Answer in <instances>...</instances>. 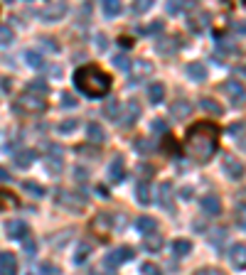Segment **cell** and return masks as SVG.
<instances>
[{"instance_id": "6da1fadb", "label": "cell", "mask_w": 246, "mask_h": 275, "mask_svg": "<svg viewBox=\"0 0 246 275\" xmlns=\"http://www.w3.org/2000/svg\"><path fill=\"white\" fill-rule=\"evenodd\" d=\"M217 135L219 130L212 123H197L187 130V152L197 160V162H209L217 152Z\"/></svg>"}, {"instance_id": "7a4b0ae2", "label": "cell", "mask_w": 246, "mask_h": 275, "mask_svg": "<svg viewBox=\"0 0 246 275\" xmlns=\"http://www.w3.org/2000/svg\"><path fill=\"white\" fill-rule=\"evenodd\" d=\"M74 84L79 86V91H84L86 96H104V93L111 89L109 74L104 72V69H99V67H94V64L76 69Z\"/></svg>"}, {"instance_id": "3957f363", "label": "cell", "mask_w": 246, "mask_h": 275, "mask_svg": "<svg viewBox=\"0 0 246 275\" xmlns=\"http://www.w3.org/2000/svg\"><path fill=\"white\" fill-rule=\"evenodd\" d=\"M44 108H47L44 98L30 96V93H22L18 98V103H15V111H18V113H30V116H37V113H42Z\"/></svg>"}, {"instance_id": "277c9868", "label": "cell", "mask_w": 246, "mask_h": 275, "mask_svg": "<svg viewBox=\"0 0 246 275\" xmlns=\"http://www.w3.org/2000/svg\"><path fill=\"white\" fill-rule=\"evenodd\" d=\"M67 3H47L42 10H39V20L42 22H47V25H52V22H59V20L67 15Z\"/></svg>"}, {"instance_id": "5b68a950", "label": "cell", "mask_w": 246, "mask_h": 275, "mask_svg": "<svg viewBox=\"0 0 246 275\" xmlns=\"http://www.w3.org/2000/svg\"><path fill=\"white\" fill-rule=\"evenodd\" d=\"M133 258V248L128 246H121V248H114V251H109L106 258H104V265L106 268H118V265H123V263H128Z\"/></svg>"}, {"instance_id": "8992f818", "label": "cell", "mask_w": 246, "mask_h": 275, "mask_svg": "<svg viewBox=\"0 0 246 275\" xmlns=\"http://www.w3.org/2000/svg\"><path fill=\"white\" fill-rule=\"evenodd\" d=\"M222 167H224V172H227L229 180H241L246 172V167L241 160H236L234 155H224L222 157Z\"/></svg>"}, {"instance_id": "52a82bcc", "label": "cell", "mask_w": 246, "mask_h": 275, "mask_svg": "<svg viewBox=\"0 0 246 275\" xmlns=\"http://www.w3.org/2000/svg\"><path fill=\"white\" fill-rule=\"evenodd\" d=\"M180 47H182V39H180V37H160V39L155 42V52L163 57L175 54Z\"/></svg>"}, {"instance_id": "ba28073f", "label": "cell", "mask_w": 246, "mask_h": 275, "mask_svg": "<svg viewBox=\"0 0 246 275\" xmlns=\"http://www.w3.org/2000/svg\"><path fill=\"white\" fill-rule=\"evenodd\" d=\"M224 93L229 96V101L234 106H241L246 98V89L241 86V81H234V79H229L227 84H224Z\"/></svg>"}, {"instance_id": "9c48e42d", "label": "cell", "mask_w": 246, "mask_h": 275, "mask_svg": "<svg viewBox=\"0 0 246 275\" xmlns=\"http://www.w3.org/2000/svg\"><path fill=\"white\" fill-rule=\"evenodd\" d=\"M140 113H143V111H140V103H138V101H128V103H126V111H121V118H118V121H121L123 128H131L133 123L140 118Z\"/></svg>"}, {"instance_id": "30bf717a", "label": "cell", "mask_w": 246, "mask_h": 275, "mask_svg": "<svg viewBox=\"0 0 246 275\" xmlns=\"http://www.w3.org/2000/svg\"><path fill=\"white\" fill-rule=\"evenodd\" d=\"M123 177H126V160L121 155H116L114 160H111V165H109V180L114 184H118V182H123Z\"/></svg>"}, {"instance_id": "8fae6325", "label": "cell", "mask_w": 246, "mask_h": 275, "mask_svg": "<svg viewBox=\"0 0 246 275\" xmlns=\"http://www.w3.org/2000/svg\"><path fill=\"white\" fill-rule=\"evenodd\" d=\"M27 234H30V229H27V224L22 219H13L8 221V236L13 241H25L27 239Z\"/></svg>"}, {"instance_id": "7c38bea8", "label": "cell", "mask_w": 246, "mask_h": 275, "mask_svg": "<svg viewBox=\"0 0 246 275\" xmlns=\"http://www.w3.org/2000/svg\"><path fill=\"white\" fill-rule=\"evenodd\" d=\"M229 260H231V265H234L236 270H244L246 268V243H236V246H231V251H229Z\"/></svg>"}, {"instance_id": "4fadbf2b", "label": "cell", "mask_w": 246, "mask_h": 275, "mask_svg": "<svg viewBox=\"0 0 246 275\" xmlns=\"http://www.w3.org/2000/svg\"><path fill=\"white\" fill-rule=\"evenodd\" d=\"M18 273V258L13 256L10 251L0 253V275H15Z\"/></svg>"}, {"instance_id": "5bb4252c", "label": "cell", "mask_w": 246, "mask_h": 275, "mask_svg": "<svg viewBox=\"0 0 246 275\" xmlns=\"http://www.w3.org/2000/svg\"><path fill=\"white\" fill-rule=\"evenodd\" d=\"M131 72H133V81L131 84H135V81H140L143 76H151L153 74V64L151 62H145V59H135L131 64Z\"/></svg>"}, {"instance_id": "9a60e30c", "label": "cell", "mask_w": 246, "mask_h": 275, "mask_svg": "<svg viewBox=\"0 0 246 275\" xmlns=\"http://www.w3.org/2000/svg\"><path fill=\"white\" fill-rule=\"evenodd\" d=\"M200 206L207 211L209 216H219V214H222V202H219V197H214V194H205V197L200 199Z\"/></svg>"}, {"instance_id": "2e32d148", "label": "cell", "mask_w": 246, "mask_h": 275, "mask_svg": "<svg viewBox=\"0 0 246 275\" xmlns=\"http://www.w3.org/2000/svg\"><path fill=\"white\" fill-rule=\"evenodd\" d=\"M187 76L189 81L202 84V81H207V67L202 62H192V64H187Z\"/></svg>"}, {"instance_id": "e0dca14e", "label": "cell", "mask_w": 246, "mask_h": 275, "mask_svg": "<svg viewBox=\"0 0 246 275\" xmlns=\"http://www.w3.org/2000/svg\"><path fill=\"white\" fill-rule=\"evenodd\" d=\"M170 113H172V118L182 121V118H187L189 113H192V103H189V101H185V98H177V101L170 106Z\"/></svg>"}, {"instance_id": "ac0fdd59", "label": "cell", "mask_w": 246, "mask_h": 275, "mask_svg": "<svg viewBox=\"0 0 246 275\" xmlns=\"http://www.w3.org/2000/svg\"><path fill=\"white\" fill-rule=\"evenodd\" d=\"M86 138H89L91 145H101V143L106 140V130L101 128L99 123H89V126H86Z\"/></svg>"}, {"instance_id": "d6986e66", "label": "cell", "mask_w": 246, "mask_h": 275, "mask_svg": "<svg viewBox=\"0 0 246 275\" xmlns=\"http://www.w3.org/2000/svg\"><path fill=\"white\" fill-rule=\"evenodd\" d=\"M135 229H138L140 234L151 236V234L158 231V221L153 219V216H138V219H135Z\"/></svg>"}, {"instance_id": "ffe728a7", "label": "cell", "mask_w": 246, "mask_h": 275, "mask_svg": "<svg viewBox=\"0 0 246 275\" xmlns=\"http://www.w3.org/2000/svg\"><path fill=\"white\" fill-rule=\"evenodd\" d=\"M158 204L165 206V209L172 206V184L170 182H163L158 187Z\"/></svg>"}, {"instance_id": "44dd1931", "label": "cell", "mask_w": 246, "mask_h": 275, "mask_svg": "<svg viewBox=\"0 0 246 275\" xmlns=\"http://www.w3.org/2000/svg\"><path fill=\"white\" fill-rule=\"evenodd\" d=\"M47 81H42V79H35V81H30L27 86H25V93H30V96H37V98H44L47 96Z\"/></svg>"}, {"instance_id": "7402d4cb", "label": "cell", "mask_w": 246, "mask_h": 275, "mask_svg": "<svg viewBox=\"0 0 246 275\" xmlns=\"http://www.w3.org/2000/svg\"><path fill=\"white\" fill-rule=\"evenodd\" d=\"M163 98H165V86L160 81H153L151 86H148V101L158 106V103H163Z\"/></svg>"}, {"instance_id": "603a6c76", "label": "cell", "mask_w": 246, "mask_h": 275, "mask_svg": "<svg viewBox=\"0 0 246 275\" xmlns=\"http://www.w3.org/2000/svg\"><path fill=\"white\" fill-rule=\"evenodd\" d=\"M135 199L138 204H151V182L148 180H140L135 184Z\"/></svg>"}, {"instance_id": "cb8c5ba5", "label": "cell", "mask_w": 246, "mask_h": 275, "mask_svg": "<svg viewBox=\"0 0 246 275\" xmlns=\"http://www.w3.org/2000/svg\"><path fill=\"white\" fill-rule=\"evenodd\" d=\"M18 197L13 192H5L0 189V211H10V209H18Z\"/></svg>"}, {"instance_id": "d4e9b609", "label": "cell", "mask_w": 246, "mask_h": 275, "mask_svg": "<svg viewBox=\"0 0 246 275\" xmlns=\"http://www.w3.org/2000/svg\"><path fill=\"white\" fill-rule=\"evenodd\" d=\"M35 157H37L35 150H20L18 155H15V165H18L20 170H27V167L35 162Z\"/></svg>"}, {"instance_id": "484cf974", "label": "cell", "mask_w": 246, "mask_h": 275, "mask_svg": "<svg viewBox=\"0 0 246 275\" xmlns=\"http://www.w3.org/2000/svg\"><path fill=\"white\" fill-rule=\"evenodd\" d=\"M104 116L118 123V118H121V103H118V98H109L104 103Z\"/></svg>"}, {"instance_id": "4316f807", "label": "cell", "mask_w": 246, "mask_h": 275, "mask_svg": "<svg viewBox=\"0 0 246 275\" xmlns=\"http://www.w3.org/2000/svg\"><path fill=\"white\" fill-rule=\"evenodd\" d=\"M224 241H227V229H217V231L209 236V243H212V248H214L217 253H222V248H224Z\"/></svg>"}, {"instance_id": "83f0119b", "label": "cell", "mask_w": 246, "mask_h": 275, "mask_svg": "<svg viewBox=\"0 0 246 275\" xmlns=\"http://www.w3.org/2000/svg\"><path fill=\"white\" fill-rule=\"evenodd\" d=\"M189 251H192V243L185 241V239H177L175 243H172V256L175 258H185Z\"/></svg>"}, {"instance_id": "f1b7e54d", "label": "cell", "mask_w": 246, "mask_h": 275, "mask_svg": "<svg viewBox=\"0 0 246 275\" xmlns=\"http://www.w3.org/2000/svg\"><path fill=\"white\" fill-rule=\"evenodd\" d=\"M133 150L135 152H143V155H151L153 150H155V143L148 140V138H135L133 140Z\"/></svg>"}, {"instance_id": "f546056e", "label": "cell", "mask_w": 246, "mask_h": 275, "mask_svg": "<svg viewBox=\"0 0 246 275\" xmlns=\"http://www.w3.org/2000/svg\"><path fill=\"white\" fill-rule=\"evenodd\" d=\"M207 20H209L207 13H200V18L192 15V18H189V30H192V32H202V30L207 27Z\"/></svg>"}, {"instance_id": "4dcf8cb0", "label": "cell", "mask_w": 246, "mask_h": 275, "mask_svg": "<svg viewBox=\"0 0 246 275\" xmlns=\"http://www.w3.org/2000/svg\"><path fill=\"white\" fill-rule=\"evenodd\" d=\"M143 246H145V251L155 253V251H160V248H163V236H160V234H151V236H145Z\"/></svg>"}, {"instance_id": "1f68e13d", "label": "cell", "mask_w": 246, "mask_h": 275, "mask_svg": "<svg viewBox=\"0 0 246 275\" xmlns=\"http://www.w3.org/2000/svg\"><path fill=\"white\" fill-rule=\"evenodd\" d=\"M101 8H104V15L106 18H116L121 13V3L118 0H106V3H101Z\"/></svg>"}, {"instance_id": "d6a6232c", "label": "cell", "mask_w": 246, "mask_h": 275, "mask_svg": "<svg viewBox=\"0 0 246 275\" xmlns=\"http://www.w3.org/2000/svg\"><path fill=\"white\" fill-rule=\"evenodd\" d=\"M25 62H27L32 69H42V67H44V62H42V54H39V52H35V49L25 52Z\"/></svg>"}, {"instance_id": "836d02e7", "label": "cell", "mask_w": 246, "mask_h": 275, "mask_svg": "<svg viewBox=\"0 0 246 275\" xmlns=\"http://www.w3.org/2000/svg\"><path fill=\"white\" fill-rule=\"evenodd\" d=\"M200 106L207 111V113H212V116H222V113H224V108H222L217 101H212V98H202V101H200Z\"/></svg>"}, {"instance_id": "e575fe53", "label": "cell", "mask_w": 246, "mask_h": 275, "mask_svg": "<svg viewBox=\"0 0 246 275\" xmlns=\"http://www.w3.org/2000/svg\"><path fill=\"white\" fill-rule=\"evenodd\" d=\"M229 135H231V138H236V140H241V138H244V133H246V121H239V123H231V126H229Z\"/></svg>"}, {"instance_id": "d590c367", "label": "cell", "mask_w": 246, "mask_h": 275, "mask_svg": "<svg viewBox=\"0 0 246 275\" xmlns=\"http://www.w3.org/2000/svg\"><path fill=\"white\" fill-rule=\"evenodd\" d=\"M76 128H79V121H76V118H67V121L59 123V133H62V135H69V133H74Z\"/></svg>"}, {"instance_id": "8d00e7d4", "label": "cell", "mask_w": 246, "mask_h": 275, "mask_svg": "<svg viewBox=\"0 0 246 275\" xmlns=\"http://www.w3.org/2000/svg\"><path fill=\"white\" fill-rule=\"evenodd\" d=\"M22 189H25V192H30V194H32V197H44V189H42V187H39V184H35V182H30V180H25V182H22Z\"/></svg>"}, {"instance_id": "74e56055", "label": "cell", "mask_w": 246, "mask_h": 275, "mask_svg": "<svg viewBox=\"0 0 246 275\" xmlns=\"http://www.w3.org/2000/svg\"><path fill=\"white\" fill-rule=\"evenodd\" d=\"M89 253H91V246L89 243H81L79 248H76V258H74V263L79 265V263H84L86 258H89Z\"/></svg>"}, {"instance_id": "f35d334b", "label": "cell", "mask_w": 246, "mask_h": 275, "mask_svg": "<svg viewBox=\"0 0 246 275\" xmlns=\"http://www.w3.org/2000/svg\"><path fill=\"white\" fill-rule=\"evenodd\" d=\"M114 67L116 69H121V72H128L131 69V59L126 54H116L114 57Z\"/></svg>"}, {"instance_id": "ab89813d", "label": "cell", "mask_w": 246, "mask_h": 275, "mask_svg": "<svg viewBox=\"0 0 246 275\" xmlns=\"http://www.w3.org/2000/svg\"><path fill=\"white\" fill-rule=\"evenodd\" d=\"M13 42V30L8 25H0V47H8Z\"/></svg>"}, {"instance_id": "60d3db41", "label": "cell", "mask_w": 246, "mask_h": 275, "mask_svg": "<svg viewBox=\"0 0 246 275\" xmlns=\"http://www.w3.org/2000/svg\"><path fill=\"white\" fill-rule=\"evenodd\" d=\"M76 103H79V101L74 98V93H69V91L62 93V101H59L62 108H76Z\"/></svg>"}, {"instance_id": "b9f144b4", "label": "cell", "mask_w": 246, "mask_h": 275, "mask_svg": "<svg viewBox=\"0 0 246 275\" xmlns=\"http://www.w3.org/2000/svg\"><path fill=\"white\" fill-rule=\"evenodd\" d=\"M109 226H111V221H109V214H99V216L94 219V229H96V231H106Z\"/></svg>"}, {"instance_id": "7bdbcfd3", "label": "cell", "mask_w": 246, "mask_h": 275, "mask_svg": "<svg viewBox=\"0 0 246 275\" xmlns=\"http://www.w3.org/2000/svg\"><path fill=\"white\" fill-rule=\"evenodd\" d=\"M163 27H165V22H163V20H155L148 27H143L140 32H143V35H155V32H163Z\"/></svg>"}, {"instance_id": "ee69618b", "label": "cell", "mask_w": 246, "mask_h": 275, "mask_svg": "<svg viewBox=\"0 0 246 275\" xmlns=\"http://www.w3.org/2000/svg\"><path fill=\"white\" fill-rule=\"evenodd\" d=\"M187 8H192V3H168V13H170V15H180V13L187 10Z\"/></svg>"}, {"instance_id": "f6af8a7d", "label": "cell", "mask_w": 246, "mask_h": 275, "mask_svg": "<svg viewBox=\"0 0 246 275\" xmlns=\"http://www.w3.org/2000/svg\"><path fill=\"white\" fill-rule=\"evenodd\" d=\"M151 8H153L151 0H140V3H135V5H133L131 10H133V15H143V13H148Z\"/></svg>"}, {"instance_id": "bcb514c9", "label": "cell", "mask_w": 246, "mask_h": 275, "mask_svg": "<svg viewBox=\"0 0 246 275\" xmlns=\"http://www.w3.org/2000/svg\"><path fill=\"white\" fill-rule=\"evenodd\" d=\"M151 130L155 133V135H163L165 130H168V123L163 121V118H153V123H151Z\"/></svg>"}, {"instance_id": "7dc6e473", "label": "cell", "mask_w": 246, "mask_h": 275, "mask_svg": "<svg viewBox=\"0 0 246 275\" xmlns=\"http://www.w3.org/2000/svg\"><path fill=\"white\" fill-rule=\"evenodd\" d=\"M39 42H42V47H44L47 52H57V49H59L57 44H55V39H52V37H42Z\"/></svg>"}, {"instance_id": "c3c4849f", "label": "cell", "mask_w": 246, "mask_h": 275, "mask_svg": "<svg viewBox=\"0 0 246 275\" xmlns=\"http://www.w3.org/2000/svg\"><path fill=\"white\" fill-rule=\"evenodd\" d=\"M140 273L143 275H160V270H158L153 263H143V265H140Z\"/></svg>"}, {"instance_id": "681fc988", "label": "cell", "mask_w": 246, "mask_h": 275, "mask_svg": "<svg viewBox=\"0 0 246 275\" xmlns=\"http://www.w3.org/2000/svg\"><path fill=\"white\" fill-rule=\"evenodd\" d=\"M96 47H99L101 52H104V49L109 47V37L104 35V32H99V35H96Z\"/></svg>"}, {"instance_id": "f907efd6", "label": "cell", "mask_w": 246, "mask_h": 275, "mask_svg": "<svg viewBox=\"0 0 246 275\" xmlns=\"http://www.w3.org/2000/svg\"><path fill=\"white\" fill-rule=\"evenodd\" d=\"M74 177H76V182H86V177H89V172H86V170H84V167H76L74 170Z\"/></svg>"}, {"instance_id": "816d5d0a", "label": "cell", "mask_w": 246, "mask_h": 275, "mask_svg": "<svg viewBox=\"0 0 246 275\" xmlns=\"http://www.w3.org/2000/svg\"><path fill=\"white\" fill-rule=\"evenodd\" d=\"M194 275H224L219 268H200V270H194Z\"/></svg>"}, {"instance_id": "f5cc1de1", "label": "cell", "mask_w": 246, "mask_h": 275, "mask_svg": "<svg viewBox=\"0 0 246 275\" xmlns=\"http://www.w3.org/2000/svg\"><path fill=\"white\" fill-rule=\"evenodd\" d=\"M234 32H239V35H246V22H244V20L234 22Z\"/></svg>"}, {"instance_id": "db71d44e", "label": "cell", "mask_w": 246, "mask_h": 275, "mask_svg": "<svg viewBox=\"0 0 246 275\" xmlns=\"http://www.w3.org/2000/svg\"><path fill=\"white\" fill-rule=\"evenodd\" d=\"M8 180H10V172L5 167H0V182H8Z\"/></svg>"}, {"instance_id": "11a10c76", "label": "cell", "mask_w": 246, "mask_h": 275, "mask_svg": "<svg viewBox=\"0 0 246 275\" xmlns=\"http://www.w3.org/2000/svg\"><path fill=\"white\" fill-rule=\"evenodd\" d=\"M94 275H104V273H94Z\"/></svg>"}, {"instance_id": "9f6ffc18", "label": "cell", "mask_w": 246, "mask_h": 275, "mask_svg": "<svg viewBox=\"0 0 246 275\" xmlns=\"http://www.w3.org/2000/svg\"><path fill=\"white\" fill-rule=\"evenodd\" d=\"M244 74H246V67H244Z\"/></svg>"}]
</instances>
